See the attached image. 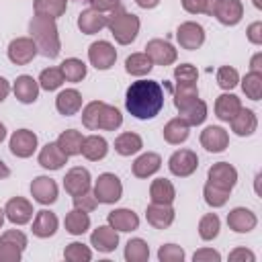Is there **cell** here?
I'll list each match as a JSON object with an SVG mask.
<instances>
[{"instance_id":"6da1fadb","label":"cell","mask_w":262,"mask_h":262,"mask_svg":"<svg viewBox=\"0 0 262 262\" xmlns=\"http://www.w3.org/2000/svg\"><path fill=\"white\" fill-rule=\"evenodd\" d=\"M164 106V88L156 80H137L125 92V108L135 119H154Z\"/></svg>"},{"instance_id":"7a4b0ae2","label":"cell","mask_w":262,"mask_h":262,"mask_svg":"<svg viewBox=\"0 0 262 262\" xmlns=\"http://www.w3.org/2000/svg\"><path fill=\"white\" fill-rule=\"evenodd\" d=\"M82 125L90 131H115L123 125V115L117 106L102 100H92L82 108Z\"/></svg>"},{"instance_id":"3957f363","label":"cell","mask_w":262,"mask_h":262,"mask_svg":"<svg viewBox=\"0 0 262 262\" xmlns=\"http://www.w3.org/2000/svg\"><path fill=\"white\" fill-rule=\"evenodd\" d=\"M29 33H31V39L35 41V45L43 57L55 59L59 55L61 43H59L57 25L53 18H45V16L35 14L29 23Z\"/></svg>"},{"instance_id":"277c9868","label":"cell","mask_w":262,"mask_h":262,"mask_svg":"<svg viewBox=\"0 0 262 262\" xmlns=\"http://www.w3.org/2000/svg\"><path fill=\"white\" fill-rule=\"evenodd\" d=\"M106 27L111 29V35L119 45H129L135 41L141 23L133 12H127L123 6H119L106 16Z\"/></svg>"},{"instance_id":"5b68a950","label":"cell","mask_w":262,"mask_h":262,"mask_svg":"<svg viewBox=\"0 0 262 262\" xmlns=\"http://www.w3.org/2000/svg\"><path fill=\"white\" fill-rule=\"evenodd\" d=\"M92 192H94V196H96L98 203H102V205H113V203H117V201L123 196V184H121V180H119L117 174L104 172V174H100V176L96 178Z\"/></svg>"},{"instance_id":"8992f818","label":"cell","mask_w":262,"mask_h":262,"mask_svg":"<svg viewBox=\"0 0 262 262\" xmlns=\"http://www.w3.org/2000/svg\"><path fill=\"white\" fill-rule=\"evenodd\" d=\"M27 248V235L20 229H8L0 235V262H18Z\"/></svg>"},{"instance_id":"52a82bcc","label":"cell","mask_w":262,"mask_h":262,"mask_svg":"<svg viewBox=\"0 0 262 262\" xmlns=\"http://www.w3.org/2000/svg\"><path fill=\"white\" fill-rule=\"evenodd\" d=\"M39 49L31 37H16L8 45V59L16 66H27L37 57Z\"/></svg>"},{"instance_id":"ba28073f","label":"cell","mask_w":262,"mask_h":262,"mask_svg":"<svg viewBox=\"0 0 262 262\" xmlns=\"http://www.w3.org/2000/svg\"><path fill=\"white\" fill-rule=\"evenodd\" d=\"M168 168L174 176H180V178H186L190 176L192 172H196L199 168V158L192 149H176L170 160H168Z\"/></svg>"},{"instance_id":"9c48e42d","label":"cell","mask_w":262,"mask_h":262,"mask_svg":"<svg viewBox=\"0 0 262 262\" xmlns=\"http://www.w3.org/2000/svg\"><path fill=\"white\" fill-rule=\"evenodd\" d=\"M143 53H145V55L151 59V63H156V66H170V63H174L176 57H178L174 45L168 43L166 39H151V41H147Z\"/></svg>"},{"instance_id":"30bf717a","label":"cell","mask_w":262,"mask_h":262,"mask_svg":"<svg viewBox=\"0 0 262 262\" xmlns=\"http://www.w3.org/2000/svg\"><path fill=\"white\" fill-rule=\"evenodd\" d=\"M176 39H178V45L182 49L194 51L205 43V29L199 23L186 20L176 29Z\"/></svg>"},{"instance_id":"8fae6325","label":"cell","mask_w":262,"mask_h":262,"mask_svg":"<svg viewBox=\"0 0 262 262\" xmlns=\"http://www.w3.org/2000/svg\"><path fill=\"white\" fill-rule=\"evenodd\" d=\"M37 143H39V139L31 129H18L10 135L8 147H10L12 156H16V158H31L37 149Z\"/></svg>"},{"instance_id":"7c38bea8","label":"cell","mask_w":262,"mask_h":262,"mask_svg":"<svg viewBox=\"0 0 262 262\" xmlns=\"http://www.w3.org/2000/svg\"><path fill=\"white\" fill-rule=\"evenodd\" d=\"M88 59L96 70H108L117 61V49L108 41H94L88 47Z\"/></svg>"},{"instance_id":"4fadbf2b","label":"cell","mask_w":262,"mask_h":262,"mask_svg":"<svg viewBox=\"0 0 262 262\" xmlns=\"http://www.w3.org/2000/svg\"><path fill=\"white\" fill-rule=\"evenodd\" d=\"M207 182L219 186V188H225V190H231L237 182V170L229 164V162H217L209 168L207 172Z\"/></svg>"},{"instance_id":"5bb4252c","label":"cell","mask_w":262,"mask_h":262,"mask_svg":"<svg viewBox=\"0 0 262 262\" xmlns=\"http://www.w3.org/2000/svg\"><path fill=\"white\" fill-rule=\"evenodd\" d=\"M90 184H92V178H90V172L82 166H74L66 172L63 176V188L68 194L72 196H78L82 192H88L90 190Z\"/></svg>"},{"instance_id":"9a60e30c","label":"cell","mask_w":262,"mask_h":262,"mask_svg":"<svg viewBox=\"0 0 262 262\" xmlns=\"http://www.w3.org/2000/svg\"><path fill=\"white\" fill-rule=\"evenodd\" d=\"M211 16H215L225 27H233L244 16V4L239 0H217Z\"/></svg>"},{"instance_id":"2e32d148","label":"cell","mask_w":262,"mask_h":262,"mask_svg":"<svg viewBox=\"0 0 262 262\" xmlns=\"http://www.w3.org/2000/svg\"><path fill=\"white\" fill-rule=\"evenodd\" d=\"M201 145L211 151V154H219V151H225L227 145H229V135L223 127L219 125H209L201 131Z\"/></svg>"},{"instance_id":"e0dca14e","label":"cell","mask_w":262,"mask_h":262,"mask_svg":"<svg viewBox=\"0 0 262 262\" xmlns=\"http://www.w3.org/2000/svg\"><path fill=\"white\" fill-rule=\"evenodd\" d=\"M33 205L27 201V199H23V196H12L8 203H6V207H4V215H6V219L10 221V223H14V225H25V223H29L31 219H33Z\"/></svg>"},{"instance_id":"ac0fdd59","label":"cell","mask_w":262,"mask_h":262,"mask_svg":"<svg viewBox=\"0 0 262 262\" xmlns=\"http://www.w3.org/2000/svg\"><path fill=\"white\" fill-rule=\"evenodd\" d=\"M31 194L41 205H53L57 201V184L49 176H37L31 182Z\"/></svg>"},{"instance_id":"d6986e66","label":"cell","mask_w":262,"mask_h":262,"mask_svg":"<svg viewBox=\"0 0 262 262\" xmlns=\"http://www.w3.org/2000/svg\"><path fill=\"white\" fill-rule=\"evenodd\" d=\"M227 225L235 233H250L258 225V217L246 207H235L227 213Z\"/></svg>"},{"instance_id":"ffe728a7","label":"cell","mask_w":262,"mask_h":262,"mask_svg":"<svg viewBox=\"0 0 262 262\" xmlns=\"http://www.w3.org/2000/svg\"><path fill=\"white\" fill-rule=\"evenodd\" d=\"M174 209L172 205H160V203H149L145 209V219L151 227L156 229H168L174 223Z\"/></svg>"},{"instance_id":"44dd1931","label":"cell","mask_w":262,"mask_h":262,"mask_svg":"<svg viewBox=\"0 0 262 262\" xmlns=\"http://www.w3.org/2000/svg\"><path fill=\"white\" fill-rule=\"evenodd\" d=\"M12 92H14V96H16L18 102H23V104H33V102L39 98V82H37L33 76L23 74V76H18V78L14 80Z\"/></svg>"},{"instance_id":"7402d4cb","label":"cell","mask_w":262,"mask_h":262,"mask_svg":"<svg viewBox=\"0 0 262 262\" xmlns=\"http://www.w3.org/2000/svg\"><path fill=\"white\" fill-rule=\"evenodd\" d=\"M90 244L98 250V252H113L119 246V233L117 229H113L111 225H100L90 233Z\"/></svg>"},{"instance_id":"603a6c76","label":"cell","mask_w":262,"mask_h":262,"mask_svg":"<svg viewBox=\"0 0 262 262\" xmlns=\"http://www.w3.org/2000/svg\"><path fill=\"white\" fill-rule=\"evenodd\" d=\"M57 225H59L57 215L47 211V209H41L35 213V219H33V235H37L41 239L51 237V235H55Z\"/></svg>"},{"instance_id":"cb8c5ba5","label":"cell","mask_w":262,"mask_h":262,"mask_svg":"<svg viewBox=\"0 0 262 262\" xmlns=\"http://www.w3.org/2000/svg\"><path fill=\"white\" fill-rule=\"evenodd\" d=\"M229 125H231V131H233L235 135H239V137H250V135L258 129V119H256V113H254V111L242 106V108L237 111V115L229 121Z\"/></svg>"},{"instance_id":"d4e9b609","label":"cell","mask_w":262,"mask_h":262,"mask_svg":"<svg viewBox=\"0 0 262 262\" xmlns=\"http://www.w3.org/2000/svg\"><path fill=\"white\" fill-rule=\"evenodd\" d=\"M55 108L63 117H72L82 108V94L76 88H66L55 98Z\"/></svg>"},{"instance_id":"484cf974","label":"cell","mask_w":262,"mask_h":262,"mask_svg":"<svg viewBox=\"0 0 262 262\" xmlns=\"http://www.w3.org/2000/svg\"><path fill=\"white\" fill-rule=\"evenodd\" d=\"M106 221L117 231H133L139 227V217L131 209H115L106 215Z\"/></svg>"},{"instance_id":"4316f807","label":"cell","mask_w":262,"mask_h":262,"mask_svg":"<svg viewBox=\"0 0 262 262\" xmlns=\"http://www.w3.org/2000/svg\"><path fill=\"white\" fill-rule=\"evenodd\" d=\"M37 160L45 170H59L63 164H68V156L59 149L55 141H49L47 145H43Z\"/></svg>"},{"instance_id":"83f0119b","label":"cell","mask_w":262,"mask_h":262,"mask_svg":"<svg viewBox=\"0 0 262 262\" xmlns=\"http://www.w3.org/2000/svg\"><path fill=\"white\" fill-rule=\"evenodd\" d=\"M106 27V16L104 12H98L94 8H86L78 14V29L84 33V35H94L98 33L100 29Z\"/></svg>"},{"instance_id":"f1b7e54d","label":"cell","mask_w":262,"mask_h":262,"mask_svg":"<svg viewBox=\"0 0 262 262\" xmlns=\"http://www.w3.org/2000/svg\"><path fill=\"white\" fill-rule=\"evenodd\" d=\"M160 168H162V158L154 151H145L133 162L131 172H133L135 178H147V176L156 174Z\"/></svg>"},{"instance_id":"f546056e","label":"cell","mask_w":262,"mask_h":262,"mask_svg":"<svg viewBox=\"0 0 262 262\" xmlns=\"http://www.w3.org/2000/svg\"><path fill=\"white\" fill-rule=\"evenodd\" d=\"M239 108H242V100H239L235 94L225 92V94L217 96V100H215V115H217V119H221V121H227V123H229V121L237 115Z\"/></svg>"},{"instance_id":"4dcf8cb0","label":"cell","mask_w":262,"mask_h":262,"mask_svg":"<svg viewBox=\"0 0 262 262\" xmlns=\"http://www.w3.org/2000/svg\"><path fill=\"white\" fill-rule=\"evenodd\" d=\"M164 139L168 141V143H172V145H180L182 141H186L188 139V135H190V127L186 125V121L184 119H180V117H174V119H170L166 125H164Z\"/></svg>"},{"instance_id":"1f68e13d","label":"cell","mask_w":262,"mask_h":262,"mask_svg":"<svg viewBox=\"0 0 262 262\" xmlns=\"http://www.w3.org/2000/svg\"><path fill=\"white\" fill-rule=\"evenodd\" d=\"M149 199L151 203H160V205H172L176 199V188L170 180L166 178H156L149 186Z\"/></svg>"},{"instance_id":"d6a6232c","label":"cell","mask_w":262,"mask_h":262,"mask_svg":"<svg viewBox=\"0 0 262 262\" xmlns=\"http://www.w3.org/2000/svg\"><path fill=\"white\" fill-rule=\"evenodd\" d=\"M106 151H108V143H106L104 137H100V135H88V137H84V141H82V151H80V154H82L86 160L98 162V160H102V158L106 156Z\"/></svg>"},{"instance_id":"836d02e7","label":"cell","mask_w":262,"mask_h":262,"mask_svg":"<svg viewBox=\"0 0 262 262\" xmlns=\"http://www.w3.org/2000/svg\"><path fill=\"white\" fill-rule=\"evenodd\" d=\"M63 225H66V231H68V233H72V235H82V233H86V231L90 229V217H88L86 211L74 207V209L66 215Z\"/></svg>"},{"instance_id":"e575fe53","label":"cell","mask_w":262,"mask_h":262,"mask_svg":"<svg viewBox=\"0 0 262 262\" xmlns=\"http://www.w3.org/2000/svg\"><path fill=\"white\" fill-rule=\"evenodd\" d=\"M82 141H84V137H82L80 131L68 129V131H61V133H59V137H57L55 143L59 145V149H61L68 158H72V156H78V154L82 151Z\"/></svg>"},{"instance_id":"d590c367","label":"cell","mask_w":262,"mask_h":262,"mask_svg":"<svg viewBox=\"0 0 262 262\" xmlns=\"http://www.w3.org/2000/svg\"><path fill=\"white\" fill-rule=\"evenodd\" d=\"M178 113H180L178 117L184 119L188 127H196V125L205 123V119H207V104L201 98H196L190 104H186L184 108H180Z\"/></svg>"},{"instance_id":"8d00e7d4","label":"cell","mask_w":262,"mask_h":262,"mask_svg":"<svg viewBox=\"0 0 262 262\" xmlns=\"http://www.w3.org/2000/svg\"><path fill=\"white\" fill-rule=\"evenodd\" d=\"M141 147H143V141H141V137H139L137 133H133V131H125V133H121V135L115 139V151H117L119 156H133V154H137Z\"/></svg>"},{"instance_id":"74e56055","label":"cell","mask_w":262,"mask_h":262,"mask_svg":"<svg viewBox=\"0 0 262 262\" xmlns=\"http://www.w3.org/2000/svg\"><path fill=\"white\" fill-rule=\"evenodd\" d=\"M59 70H61V76H63L66 82H82L86 78V72H88L86 63L82 59H78V57L63 59L61 66H59Z\"/></svg>"},{"instance_id":"f35d334b","label":"cell","mask_w":262,"mask_h":262,"mask_svg":"<svg viewBox=\"0 0 262 262\" xmlns=\"http://www.w3.org/2000/svg\"><path fill=\"white\" fill-rule=\"evenodd\" d=\"M33 8H35V14L55 20V18H59L66 12L68 0H35Z\"/></svg>"},{"instance_id":"ab89813d","label":"cell","mask_w":262,"mask_h":262,"mask_svg":"<svg viewBox=\"0 0 262 262\" xmlns=\"http://www.w3.org/2000/svg\"><path fill=\"white\" fill-rule=\"evenodd\" d=\"M151 68H154V63L145 53H131L125 59V72L131 76H145L151 72Z\"/></svg>"},{"instance_id":"60d3db41","label":"cell","mask_w":262,"mask_h":262,"mask_svg":"<svg viewBox=\"0 0 262 262\" xmlns=\"http://www.w3.org/2000/svg\"><path fill=\"white\" fill-rule=\"evenodd\" d=\"M172 92H174V106L178 111L199 98V86L196 84H174Z\"/></svg>"},{"instance_id":"b9f144b4","label":"cell","mask_w":262,"mask_h":262,"mask_svg":"<svg viewBox=\"0 0 262 262\" xmlns=\"http://www.w3.org/2000/svg\"><path fill=\"white\" fill-rule=\"evenodd\" d=\"M149 258V246L141 237H133L125 246V260L127 262H145Z\"/></svg>"},{"instance_id":"7bdbcfd3","label":"cell","mask_w":262,"mask_h":262,"mask_svg":"<svg viewBox=\"0 0 262 262\" xmlns=\"http://www.w3.org/2000/svg\"><path fill=\"white\" fill-rule=\"evenodd\" d=\"M242 90L250 100L262 98V72H248L242 80Z\"/></svg>"},{"instance_id":"ee69618b","label":"cell","mask_w":262,"mask_h":262,"mask_svg":"<svg viewBox=\"0 0 262 262\" xmlns=\"http://www.w3.org/2000/svg\"><path fill=\"white\" fill-rule=\"evenodd\" d=\"M219 229H221V221H219V217L215 213H207V215L201 217V221H199V235H201V239H205V242L215 239L219 235Z\"/></svg>"},{"instance_id":"f6af8a7d","label":"cell","mask_w":262,"mask_h":262,"mask_svg":"<svg viewBox=\"0 0 262 262\" xmlns=\"http://www.w3.org/2000/svg\"><path fill=\"white\" fill-rule=\"evenodd\" d=\"M229 192H231V190L219 188V186H215V184H211V182H207V184H205V188H203L205 203H207L209 207H213V209L223 207V205L229 201Z\"/></svg>"},{"instance_id":"bcb514c9","label":"cell","mask_w":262,"mask_h":262,"mask_svg":"<svg viewBox=\"0 0 262 262\" xmlns=\"http://www.w3.org/2000/svg\"><path fill=\"white\" fill-rule=\"evenodd\" d=\"M39 88L51 92V90H57L61 84H63V76H61V70L59 68H45L41 74H39Z\"/></svg>"},{"instance_id":"7dc6e473","label":"cell","mask_w":262,"mask_h":262,"mask_svg":"<svg viewBox=\"0 0 262 262\" xmlns=\"http://www.w3.org/2000/svg\"><path fill=\"white\" fill-rule=\"evenodd\" d=\"M63 258L70 260V262H88L92 258V252H90L88 246H84L80 242H72L63 250Z\"/></svg>"},{"instance_id":"c3c4849f","label":"cell","mask_w":262,"mask_h":262,"mask_svg":"<svg viewBox=\"0 0 262 262\" xmlns=\"http://www.w3.org/2000/svg\"><path fill=\"white\" fill-rule=\"evenodd\" d=\"M237 82H239V74H237L235 68H231V66H221V68L217 70V84H219L223 90L235 88Z\"/></svg>"},{"instance_id":"681fc988","label":"cell","mask_w":262,"mask_h":262,"mask_svg":"<svg viewBox=\"0 0 262 262\" xmlns=\"http://www.w3.org/2000/svg\"><path fill=\"white\" fill-rule=\"evenodd\" d=\"M174 84H196L199 80V72L192 63H180L174 70Z\"/></svg>"},{"instance_id":"f907efd6","label":"cell","mask_w":262,"mask_h":262,"mask_svg":"<svg viewBox=\"0 0 262 262\" xmlns=\"http://www.w3.org/2000/svg\"><path fill=\"white\" fill-rule=\"evenodd\" d=\"M217 0H182V8L190 14H213Z\"/></svg>"},{"instance_id":"816d5d0a","label":"cell","mask_w":262,"mask_h":262,"mask_svg":"<svg viewBox=\"0 0 262 262\" xmlns=\"http://www.w3.org/2000/svg\"><path fill=\"white\" fill-rule=\"evenodd\" d=\"M158 260L160 262H182L184 260V250L176 244H164L158 250Z\"/></svg>"},{"instance_id":"f5cc1de1","label":"cell","mask_w":262,"mask_h":262,"mask_svg":"<svg viewBox=\"0 0 262 262\" xmlns=\"http://www.w3.org/2000/svg\"><path fill=\"white\" fill-rule=\"evenodd\" d=\"M96 205H98V201H96L94 192H90V190H88V192H82V194H78V196H74V207H76V209H82V211H86V213L94 211Z\"/></svg>"},{"instance_id":"db71d44e","label":"cell","mask_w":262,"mask_h":262,"mask_svg":"<svg viewBox=\"0 0 262 262\" xmlns=\"http://www.w3.org/2000/svg\"><path fill=\"white\" fill-rule=\"evenodd\" d=\"M192 260L194 262H219L221 260V254L213 248H201L192 254Z\"/></svg>"},{"instance_id":"11a10c76","label":"cell","mask_w":262,"mask_h":262,"mask_svg":"<svg viewBox=\"0 0 262 262\" xmlns=\"http://www.w3.org/2000/svg\"><path fill=\"white\" fill-rule=\"evenodd\" d=\"M90 4V8L98 10V12H113L121 6V0H86Z\"/></svg>"},{"instance_id":"9f6ffc18","label":"cell","mask_w":262,"mask_h":262,"mask_svg":"<svg viewBox=\"0 0 262 262\" xmlns=\"http://www.w3.org/2000/svg\"><path fill=\"white\" fill-rule=\"evenodd\" d=\"M254 260L256 256L248 248H235L233 252H229V262H254Z\"/></svg>"},{"instance_id":"6f0895ef","label":"cell","mask_w":262,"mask_h":262,"mask_svg":"<svg viewBox=\"0 0 262 262\" xmlns=\"http://www.w3.org/2000/svg\"><path fill=\"white\" fill-rule=\"evenodd\" d=\"M246 35H248V41H250V43H254V45H262V23H260V20L252 23V25L248 27Z\"/></svg>"},{"instance_id":"680465c9","label":"cell","mask_w":262,"mask_h":262,"mask_svg":"<svg viewBox=\"0 0 262 262\" xmlns=\"http://www.w3.org/2000/svg\"><path fill=\"white\" fill-rule=\"evenodd\" d=\"M8 92H10V84H8V80H6V78H2V76H0V102L8 96Z\"/></svg>"},{"instance_id":"91938a15","label":"cell","mask_w":262,"mask_h":262,"mask_svg":"<svg viewBox=\"0 0 262 262\" xmlns=\"http://www.w3.org/2000/svg\"><path fill=\"white\" fill-rule=\"evenodd\" d=\"M260 61H262V53H256L254 57H252V68H250V72H262V66H260Z\"/></svg>"},{"instance_id":"94428289","label":"cell","mask_w":262,"mask_h":262,"mask_svg":"<svg viewBox=\"0 0 262 262\" xmlns=\"http://www.w3.org/2000/svg\"><path fill=\"white\" fill-rule=\"evenodd\" d=\"M135 4L137 6H141V8H156L158 4H160V0H135Z\"/></svg>"},{"instance_id":"6125c7cd","label":"cell","mask_w":262,"mask_h":262,"mask_svg":"<svg viewBox=\"0 0 262 262\" xmlns=\"http://www.w3.org/2000/svg\"><path fill=\"white\" fill-rule=\"evenodd\" d=\"M10 176V168L0 160V180H4V178H8Z\"/></svg>"},{"instance_id":"be15d7a7","label":"cell","mask_w":262,"mask_h":262,"mask_svg":"<svg viewBox=\"0 0 262 262\" xmlns=\"http://www.w3.org/2000/svg\"><path fill=\"white\" fill-rule=\"evenodd\" d=\"M4 137H6V127H4V123H0V143L4 141Z\"/></svg>"},{"instance_id":"e7e4bbea","label":"cell","mask_w":262,"mask_h":262,"mask_svg":"<svg viewBox=\"0 0 262 262\" xmlns=\"http://www.w3.org/2000/svg\"><path fill=\"white\" fill-rule=\"evenodd\" d=\"M4 219H6V215H4V209H0V229H2V223H4Z\"/></svg>"},{"instance_id":"03108f58","label":"cell","mask_w":262,"mask_h":262,"mask_svg":"<svg viewBox=\"0 0 262 262\" xmlns=\"http://www.w3.org/2000/svg\"><path fill=\"white\" fill-rule=\"evenodd\" d=\"M254 6L256 8H262V0H254Z\"/></svg>"}]
</instances>
